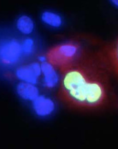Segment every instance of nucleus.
Segmentation results:
<instances>
[{
  "instance_id": "0eeeda50",
  "label": "nucleus",
  "mask_w": 118,
  "mask_h": 149,
  "mask_svg": "<svg viewBox=\"0 0 118 149\" xmlns=\"http://www.w3.org/2000/svg\"><path fill=\"white\" fill-rule=\"evenodd\" d=\"M15 27L20 34L29 36L35 31V22L30 15L26 14H20L15 19Z\"/></svg>"
},
{
  "instance_id": "f8f14e48",
  "label": "nucleus",
  "mask_w": 118,
  "mask_h": 149,
  "mask_svg": "<svg viewBox=\"0 0 118 149\" xmlns=\"http://www.w3.org/2000/svg\"><path fill=\"white\" fill-rule=\"evenodd\" d=\"M111 4L118 8V0H109Z\"/></svg>"
},
{
  "instance_id": "f257e3e1",
  "label": "nucleus",
  "mask_w": 118,
  "mask_h": 149,
  "mask_svg": "<svg viewBox=\"0 0 118 149\" xmlns=\"http://www.w3.org/2000/svg\"><path fill=\"white\" fill-rule=\"evenodd\" d=\"M109 69L103 54L85 52L76 61L60 70V98L79 108L105 104L109 97Z\"/></svg>"
},
{
  "instance_id": "9d476101",
  "label": "nucleus",
  "mask_w": 118,
  "mask_h": 149,
  "mask_svg": "<svg viewBox=\"0 0 118 149\" xmlns=\"http://www.w3.org/2000/svg\"><path fill=\"white\" fill-rule=\"evenodd\" d=\"M17 91L19 96L26 101L32 102L39 95V90L35 85L24 81L17 85Z\"/></svg>"
},
{
  "instance_id": "39448f33",
  "label": "nucleus",
  "mask_w": 118,
  "mask_h": 149,
  "mask_svg": "<svg viewBox=\"0 0 118 149\" xmlns=\"http://www.w3.org/2000/svg\"><path fill=\"white\" fill-rule=\"evenodd\" d=\"M32 108L38 116L42 118L52 115L56 110V103L50 97L39 95L32 101Z\"/></svg>"
},
{
  "instance_id": "20e7f679",
  "label": "nucleus",
  "mask_w": 118,
  "mask_h": 149,
  "mask_svg": "<svg viewBox=\"0 0 118 149\" xmlns=\"http://www.w3.org/2000/svg\"><path fill=\"white\" fill-rule=\"evenodd\" d=\"M42 74L41 66L38 62H32L25 66H20L16 70L18 79L24 82L36 85Z\"/></svg>"
},
{
  "instance_id": "423d86ee",
  "label": "nucleus",
  "mask_w": 118,
  "mask_h": 149,
  "mask_svg": "<svg viewBox=\"0 0 118 149\" xmlns=\"http://www.w3.org/2000/svg\"><path fill=\"white\" fill-rule=\"evenodd\" d=\"M42 74L43 75L44 86L48 88H53L60 82L59 76L55 70V67L47 60L42 62L41 65Z\"/></svg>"
},
{
  "instance_id": "6e6552de",
  "label": "nucleus",
  "mask_w": 118,
  "mask_h": 149,
  "mask_svg": "<svg viewBox=\"0 0 118 149\" xmlns=\"http://www.w3.org/2000/svg\"><path fill=\"white\" fill-rule=\"evenodd\" d=\"M42 22L52 29H59L63 26L64 21L61 14L52 10H43L40 15Z\"/></svg>"
},
{
  "instance_id": "f03ea898",
  "label": "nucleus",
  "mask_w": 118,
  "mask_h": 149,
  "mask_svg": "<svg viewBox=\"0 0 118 149\" xmlns=\"http://www.w3.org/2000/svg\"><path fill=\"white\" fill-rule=\"evenodd\" d=\"M22 40L15 30L0 26V76L5 75L22 61Z\"/></svg>"
},
{
  "instance_id": "9b49d317",
  "label": "nucleus",
  "mask_w": 118,
  "mask_h": 149,
  "mask_svg": "<svg viewBox=\"0 0 118 149\" xmlns=\"http://www.w3.org/2000/svg\"><path fill=\"white\" fill-rule=\"evenodd\" d=\"M22 49L24 57H31L37 50V42L34 38L29 36H26L22 39Z\"/></svg>"
},
{
  "instance_id": "1a4fd4ad",
  "label": "nucleus",
  "mask_w": 118,
  "mask_h": 149,
  "mask_svg": "<svg viewBox=\"0 0 118 149\" xmlns=\"http://www.w3.org/2000/svg\"><path fill=\"white\" fill-rule=\"evenodd\" d=\"M109 68L118 77V38L103 53Z\"/></svg>"
},
{
  "instance_id": "7ed1b4c3",
  "label": "nucleus",
  "mask_w": 118,
  "mask_h": 149,
  "mask_svg": "<svg viewBox=\"0 0 118 149\" xmlns=\"http://www.w3.org/2000/svg\"><path fill=\"white\" fill-rule=\"evenodd\" d=\"M85 51L77 41H68L50 49L46 55L47 60L60 70L70 66L82 56Z\"/></svg>"
}]
</instances>
